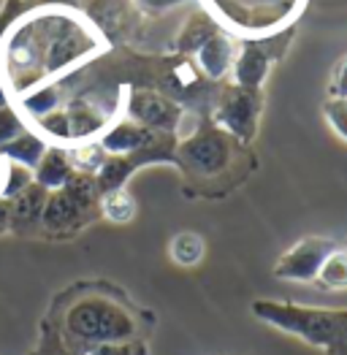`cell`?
<instances>
[{
    "mask_svg": "<svg viewBox=\"0 0 347 355\" xmlns=\"http://www.w3.org/2000/svg\"><path fill=\"white\" fill-rule=\"evenodd\" d=\"M253 315L260 323L290 334L325 355H347V309L301 306L293 301H253Z\"/></svg>",
    "mask_w": 347,
    "mask_h": 355,
    "instance_id": "6da1fadb",
    "label": "cell"
},
{
    "mask_svg": "<svg viewBox=\"0 0 347 355\" xmlns=\"http://www.w3.org/2000/svg\"><path fill=\"white\" fill-rule=\"evenodd\" d=\"M62 326H65V336L82 347L130 342L136 339V331H139L133 312L106 296H87L71 304Z\"/></svg>",
    "mask_w": 347,
    "mask_h": 355,
    "instance_id": "7a4b0ae2",
    "label": "cell"
},
{
    "mask_svg": "<svg viewBox=\"0 0 347 355\" xmlns=\"http://www.w3.org/2000/svg\"><path fill=\"white\" fill-rule=\"evenodd\" d=\"M101 190L98 182L90 174H76L68 179L60 190L46 196V204L41 211V225L49 234L76 231L90 220V211L98 207Z\"/></svg>",
    "mask_w": 347,
    "mask_h": 355,
    "instance_id": "3957f363",
    "label": "cell"
},
{
    "mask_svg": "<svg viewBox=\"0 0 347 355\" xmlns=\"http://www.w3.org/2000/svg\"><path fill=\"white\" fill-rule=\"evenodd\" d=\"M260 109H263V92L260 89L226 85L220 89V98L214 106V128H220L223 133H228L239 141H253Z\"/></svg>",
    "mask_w": 347,
    "mask_h": 355,
    "instance_id": "277c9868",
    "label": "cell"
},
{
    "mask_svg": "<svg viewBox=\"0 0 347 355\" xmlns=\"http://www.w3.org/2000/svg\"><path fill=\"white\" fill-rule=\"evenodd\" d=\"M176 157L193 174L212 177V174H217V171H223L228 166V160H231V139L220 128H203L196 136H190L187 141H182Z\"/></svg>",
    "mask_w": 347,
    "mask_h": 355,
    "instance_id": "5b68a950",
    "label": "cell"
},
{
    "mask_svg": "<svg viewBox=\"0 0 347 355\" xmlns=\"http://www.w3.org/2000/svg\"><path fill=\"white\" fill-rule=\"evenodd\" d=\"M337 250V241L325 236H307L296 241L288 252L277 261L274 277L277 279H288V282H315L318 279L320 266L325 263V258Z\"/></svg>",
    "mask_w": 347,
    "mask_h": 355,
    "instance_id": "8992f818",
    "label": "cell"
},
{
    "mask_svg": "<svg viewBox=\"0 0 347 355\" xmlns=\"http://www.w3.org/2000/svg\"><path fill=\"white\" fill-rule=\"evenodd\" d=\"M182 109L171 98L152 89H130L128 98V119L155 133H174L182 125Z\"/></svg>",
    "mask_w": 347,
    "mask_h": 355,
    "instance_id": "52a82bcc",
    "label": "cell"
},
{
    "mask_svg": "<svg viewBox=\"0 0 347 355\" xmlns=\"http://www.w3.org/2000/svg\"><path fill=\"white\" fill-rule=\"evenodd\" d=\"M280 58V38H263V41H244L242 49H236L231 65L233 85L247 89H260L271 62Z\"/></svg>",
    "mask_w": 347,
    "mask_h": 355,
    "instance_id": "ba28073f",
    "label": "cell"
},
{
    "mask_svg": "<svg viewBox=\"0 0 347 355\" xmlns=\"http://www.w3.org/2000/svg\"><path fill=\"white\" fill-rule=\"evenodd\" d=\"M166 136H171V133H155V130H146L130 119H119L101 133L98 144L103 147L106 155H133V152H142L146 147H155Z\"/></svg>",
    "mask_w": 347,
    "mask_h": 355,
    "instance_id": "9c48e42d",
    "label": "cell"
},
{
    "mask_svg": "<svg viewBox=\"0 0 347 355\" xmlns=\"http://www.w3.org/2000/svg\"><path fill=\"white\" fill-rule=\"evenodd\" d=\"M65 114H68V125H71V144L92 141L95 136H101L109 128V114L87 98L71 101L65 106Z\"/></svg>",
    "mask_w": 347,
    "mask_h": 355,
    "instance_id": "30bf717a",
    "label": "cell"
},
{
    "mask_svg": "<svg viewBox=\"0 0 347 355\" xmlns=\"http://www.w3.org/2000/svg\"><path fill=\"white\" fill-rule=\"evenodd\" d=\"M233 58H236V41H233L228 33L217 30L201 49L196 52V62L209 79H223L233 65Z\"/></svg>",
    "mask_w": 347,
    "mask_h": 355,
    "instance_id": "8fae6325",
    "label": "cell"
},
{
    "mask_svg": "<svg viewBox=\"0 0 347 355\" xmlns=\"http://www.w3.org/2000/svg\"><path fill=\"white\" fill-rule=\"evenodd\" d=\"M62 106V89H60L58 82H44V85H35L33 89L28 92H22V95H17V112H19V117L25 119H41L44 114H49V112H55Z\"/></svg>",
    "mask_w": 347,
    "mask_h": 355,
    "instance_id": "7c38bea8",
    "label": "cell"
},
{
    "mask_svg": "<svg viewBox=\"0 0 347 355\" xmlns=\"http://www.w3.org/2000/svg\"><path fill=\"white\" fill-rule=\"evenodd\" d=\"M71 177H74V166L65 155V147H49L38 160V166L33 168V182L41 184L46 193L60 190Z\"/></svg>",
    "mask_w": 347,
    "mask_h": 355,
    "instance_id": "4fadbf2b",
    "label": "cell"
},
{
    "mask_svg": "<svg viewBox=\"0 0 347 355\" xmlns=\"http://www.w3.org/2000/svg\"><path fill=\"white\" fill-rule=\"evenodd\" d=\"M46 190L35 182H30L28 187L14 196L8 204H11V228L17 231H28L35 223H41V211H44V204H46Z\"/></svg>",
    "mask_w": 347,
    "mask_h": 355,
    "instance_id": "5bb4252c",
    "label": "cell"
},
{
    "mask_svg": "<svg viewBox=\"0 0 347 355\" xmlns=\"http://www.w3.org/2000/svg\"><path fill=\"white\" fill-rule=\"evenodd\" d=\"M49 149V141H44L35 130H22L14 141H8L6 147L0 149V157L3 160H11V163H19V166H25V168H35L38 166V160L44 157V152Z\"/></svg>",
    "mask_w": 347,
    "mask_h": 355,
    "instance_id": "9a60e30c",
    "label": "cell"
},
{
    "mask_svg": "<svg viewBox=\"0 0 347 355\" xmlns=\"http://www.w3.org/2000/svg\"><path fill=\"white\" fill-rule=\"evenodd\" d=\"M217 30H220L217 22H214L206 11H196V14L187 19V25L182 28L179 38H176V52H182V55H196Z\"/></svg>",
    "mask_w": 347,
    "mask_h": 355,
    "instance_id": "2e32d148",
    "label": "cell"
},
{
    "mask_svg": "<svg viewBox=\"0 0 347 355\" xmlns=\"http://www.w3.org/2000/svg\"><path fill=\"white\" fill-rule=\"evenodd\" d=\"M98 209L101 214L109 220V223H117V225H125L136 217V198L125 190V187H117V190H106L101 193L98 198Z\"/></svg>",
    "mask_w": 347,
    "mask_h": 355,
    "instance_id": "e0dca14e",
    "label": "cell"
},
{
    "mask_svg": "<svg viewBox=\"0 0 347 355\" xmlns=\"http://www.w3.org/2000/svg\"><path fill=\"white\" fill-rule=\"evenodd\" d=\"M65 155H68V160H71L76 174H90V177H95L101 171V166L106 163V157H109L98 141L71 144V147H65Z\"/></svg>",
    "mask_w": 347,
    "mask_h": 355,
    "instance_id": "ac0fdd59",
    "label": "cell"
},
{
    "mask_svg": "<svg viewBox=\"0 0 347 355\" xmlns=\"http://www.w3.org/2000/svg\"><path fill=\"white\" fill-rule=\"evenodd\" d=\"M169 252H171L174 263H179V266H198L203 261L206 244H203L201 234H196V231H182V234H176V236L171 239Z\"/></svg>",
    "mask_w": 347,
    "mask_h": 355,
    "instance_id": "d6986e66",
    "label": "cell"
},
{
    "mask_svg": "<svg viewBox=\"0 0 347 355\" xmlns=\"http://www.w3.org/2000/svg\"><path fill=\"white\" fill-rule=\"evenodd\" d=\"M30 182H33V171L30 168L0 157V198L11 201L14 196H19L28 187Z\"/></svg>",
    "mask_w": 347,
    "mask_h": 355,
    "instance_id": "ffe728a7",
    "label": "cell"
},
{
    "mask_svg": "<svg viewBox=\"0 0 347 355\" xmlns=\"http://www.w3.org/2000/svg\"><path fill=\"white\" fill-rule=\"evenodd\" d=\"M318 282L328 291H345L347 288V250H334L318 271Z\"/></svg>",
    "mask_w": 347,
    "mask_h": 355,
    "instance_id": "44dd1931",
    "label": "cell"
},
{
    "mask_svg": "<svg viewBox=\"0 0 347 355\" xmlns=\"http://www.w3.org/2000/svg\"><path fill=\"white\" fill-rule=\"evenodd\" d=\"M35 133L46 141H55V144H71V125H68V114L65 109L60 106L55 112L44 114L41 119H35Z\"/></svg>",
    "mask_w": 347,
    "mask_h": 355,
    "instance_id": "7402d4cb",
    "label": "cell"
},
{
    "mask_svg": "<svg viewBox=\"0 0 347 355\" xmlns=\"http://www.w3.org/2000/svg\"><path fill=\"white\" fill-rule=\"evenodd\" d=\"M22 130H28L25 119L19 117V112L14 106H3L0 109V149L6 147L8 141H14Z\"/></svg>",
    "mask_w": 347,
    "mask_h": 355,
    "instance_id": "603a6c76",
    "label": "cell"
},
{
    "mask_svg": "<svg viewBox=\"0 0 347 355\" xmlns=\"http://www.w3.org/2000/svg\"><path fill=\"white\" fill-rule=\"evenodd\" d=\"M323 114L334 128V133L347 141V98H328L323 106Z\"/></svg>",
    "mask_w": 347,
    "mask_h": 355,
    "instance_id": "cb8c5ba5",
    "label": "cell"
},
{
    "mask_svg": "<svg viewBox=\"0 0 347 355\" xmlns=\"http://www.w3.org/2000/svg\"><path fill=\"white\" fill-rule=\"evenodd\" d=\"M87 355H144V345L136 339L119 342V345H98V347H90Z\"/></svg>",
    "mask_w": 347,
    "mask_h": 355,
    "instance_id": "d4e9b609",
    "label": "cell"
},
{
    "mask_svg": "<svg viewBox=\"0 0 347 355\" xmlns=\"http://www.w3.org/2000/svg\"><path fill=\"white\" fill-rule=\"evenodd\" d=\"M331 98H347V58H342V62L337 65L334 71V79H331V87H328Z\"/></svg>",
    "mask_w": 347,
    "mask_h": 355,
    "instance_id": "484cf974",
    "label": "cell"
},
{
    "mask_svg": "<svg viewBox=\"0 0 347 355\" xmlns=\"http://www.w3.org/2000/svg\"><path fill=\"white\" fill-rule=\"evenodd\" d=\"M144 11L149 14H160V11H166V8H174V6H179V3H187V0H136Z\"/></svg>",
    "mask_w": 347,
    "mask_h": 355,
    "instance_id": "4316f807",
    "label": "cell"
},
{
    "mask_svg": "<svg viewBox=\"0 0 347 355\" xmlns=\"http://www.w3.org/2000/svg\"><path fill=\"white\" fill-rule=\"evenodd\" d=\"M8 228H11V204L0 198V234H6Z\"/></svg>",
    "mask_w": 347,
    "mask_h": 355,
    "instance_id": "83f0119b",
    "label": "cell"
},
{
    "mask_svg": "<svg viewBox=\"0 0 347 355\" xmlns=\"http://www.w3.org/2000/svg\"><path fill=\"white\" fill-rule=\"evenodd\" d=\"M3 106H11V98H8V89L3 85V79H0V109Z\"/></svg>",
    "mask_w": 347,
    "mask_h": 355,
    "instance_id": "f1b7e54d",
    "label": "cell"
},
{
    "mask_svg": "<svg viewBox=\"0 0 347 355\" xmlns=\"http://www.w3.org/2000/svg\"><path fill=\"white\" fill-rule=\"evenodd\" d=\"M62 355H79V353H62Z\"/></svg>",
    "mask_w": 347,
    "mask_h": 355,
    "instance_id": "f546056e",
    "label": "cell"
}]
</instances>
